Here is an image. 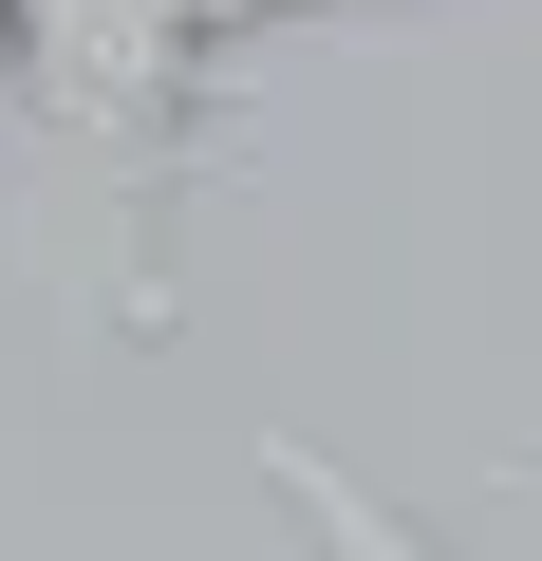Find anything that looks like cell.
Wrapping results in <instances>:
<instances>
[{"label": "cell", "mask_w": 542, "mask_h": 561, "mask_svg": "<svg viewBox=\"0 0 542 561\" xmlns=\"http://www.w3.org/2000/svg\"><path fill=\"white\" fill-rule=\"evenodd\" d=\"M224 150V20L206 0H0V280L76 337H169V206Z\"/></svg>", "instance_id": "obj_1"}, {"label": "cell", "mask_w": 542, "mask_h": 561, "mask_svg": "<svg viewBox=\"0 0 542 561\" xmlns=\"http://www.w3.org/2000/svg\"><path fill=\"white\" fill-rule=\"evenodd\" d=\"M206 20H224V38H243V20H300V0H206Z\"/></svg>", "instance_id": "obj_3"}, {"label": "cell", "mask_w": 542, "mask_h": 561, "mask_svg": "<svg viewBox=\"0 0 542 561\" xmlns=\"http://www.w3.org/2000/svg\"><path fill=\"white\" fill-rule=\"evenodd\" d=\"M243 468H262V505H281V542H300V561H449L393 486H356V468H337V449H300V431H262Z\"/></svg>", "instance_id": "obj_2"}]
</instances>
